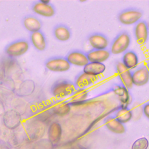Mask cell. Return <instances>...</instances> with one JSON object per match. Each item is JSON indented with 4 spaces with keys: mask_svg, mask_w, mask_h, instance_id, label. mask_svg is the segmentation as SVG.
<instances>
[{
    "mask_svg": "<svg viewBox=\"0 0 149 149\" xmlns=\"http://www.w3.org/2000/svg\"><path fill=\"white\" fill-rule=\"evenodd\" d=\"M76 89L74 84L72 81L61 79L56 81L52 85L51 92L54 97L58 99H62L66 97H70Z\"/></svg>",
    "mask_w": 149,
    "mask_h": 149,
    "instance_id": "6da1fadb",
    "label": "cell"
},
{
    "mask_svg": "<svg viewBox=\"0 0 149 149\" xmlns=\"http://www.w3.org/2000/svg\"><path fill=\"white\" fill-rule=\"evenodd\" d=\"M131 43V37L128 32L122 31L120 32L112 40L109 49L111 54H119L127 51Z\"/></svg>",
    "mask_w": 149,
    "mask_h": 149,
    "instance_id": "7a4b0ae2",
    "label": "cell"
},
{
    "mask_svg": "<svg viewBox=\"0 0 149 149\" xmlns=\"http://www.w3.org/2000/svg\"><path fill=\"white\" fill-rule=\"evenodd\" d=\"M25 29L31 33L39 31L41 28V23L39 20L33 16L26 17L23 20Z\"/></svg>",
    "mask_w": 149,
    "mask_h": 149,
    "instance_id": "d4e9b609",
    "label": "cell"
},
{
    "mask_svg": "<svg viewBox=\"0 0 149 149\" xmlns=\"http://www.w3.org/2000/svg\"><path fill=\"white\" fill-rule=\"evenodd\" d=\"M147 26H148V30H149V22H147Z\"/></svg>",
    "mask_w": 149,
    "mask_h": 149,
    "instance_id": "4dcf8cb0",
    "label": "cell"
},
{
    "mask_svg": "<svg viewBox=\"0 0 149 149\" xmlns=\"http://www.w3.org/2000/svg\"><path fill=\"white\" fill-rule=\"evenodd\" d=\"M104 123L106 128L113 133L122 134L126 132V127L125 125L119 122L113 116H107L104 119Z\"/></svg>",
    "mask_w": 149,
    "mask_h": 149,
    "instance_id": "9a60e30c",
    "label": "cell"
},
{
    "mask_svg": "<svg viewBox=\"0 0 149 149\" xmlns=\"http://www.w3.org/2000/svg\"><path fill=\"white\" fill-rule=\"evenodd\" d=\"M33 10L40 16L47 17H52L55 13V10L52 5L44 4L40 2L34 5Z\"/></svg>",
    "mask_w": 149,
    "mask_h": 149,
    "instance_id": "ffe728a7",
    "label": "cell"
},
{
    "mask_svg": "<svg viewBox=\"0 0 149 149\" xmlns=\"http://www.w3.org/2000/svg\"><path fill=\"white\" fill-rule=\"evenodd\" d=\"M121 62L126 68L131 70L136 69L139 63L137 54L132 50H127L123 54Z\"/></svg>",
    "mask_w": 149,
    "mask_h": 149,
    "instance_id": "ac0fdd59",
    "label": "cell"
},
{
    "mask_svg": "<svg viewBox=\"0 0 149 149\" xmlns=\"http://www.w3.org/2000/svg\"><path fill=\"white\" fill-rule=\"evenodd\" d=\"M31 42L36 49L44 51L47 47V42L44 35L41 31L32 33L30 36Z\"/></svg>",
    "mask_w": 149,
    "mask_h": 149,
    "instance_id": "7402d4cb",
    "label": "cell"
},
{
    "mask_svg": "<svg viewBox=\"0 0 149 149\" xmlns=\"http://www.w3.org/2000/svg\"><path fill=\"white\" fill-rule=\"evenodd\" d=\"M88 91L86 88H76L70 95L69 101L71 106L81 105L86 101L88 95Z\"/></svg>",
    "mask_w": 149,
    "mask_h": 149,
    "instance_id": "d6986e66",
    "label": "cell"
},
{
    "mask_svg": "<svg viewBox=\"0 0 149 149\" xmlns=\"http://www.w3.org/2000/svg\"><path fill=\"white\" fill-rule=\"evenodd\" d=\"M143 15V12L140 9L129 8L119 12L118 15V19L122 24L132 25L140 21Z\"/></svg>",
    "mask_w": 149,
    "mask_h": 149,
    "instance_id": "3957f363",
    "label": "cell"
},
{
    "mask_svg": "<svg viewBox=\"0 0 149 149\" xmlns=\"http://www.w3.org/2000/svg\"><path fill=\"white\" fill-rule=\"evenodd\" d=\"M40 2L44 4H49L50 3V1L48 0H40Z\"/></svg>",
    "mask_w": 149,
    "mask_h": 149,
    "instance_id": "f1b7e54d",
    "label": "cell"
},
{
    "mask_svg": "<svg viewBox=\"0 0 149 149\" xmlns=\"http://www.w3.org/2000/svg\"><path fill=\"white\" fill-rule=\"evenodd\" d=\"M142 111L144 116L149 120V102L145 103L143 105Z\"/></svg>",
    "mask_w": 149,
    "mask_h": 149,
    "instance_id": "4316f807",
    "label": "cell"
},
{
    "mask_svg": "<svg viewBox=\"0 0 149 149\" xmlns=\"http://www.w3.org/2000/svg\"><path fill=\"white\" fill-rule=\"evenodd\" d=\"M71 65L64 57H54L48 59L45 63L46 68L51 72H63L69 70Z\"/></svg>",
    "mask_w": 149,
    "mask_h": 149,
    "instance_id": "5b68a950",
    "label": "cell"
},
{
    "mask_svg": "<svg viewBox=\"0 0 149 149\" xmlns=\"http://www.w3.org/2000/svg\"><path fill=\"white\" fill-rule=\"evenodd\" d=\"M97 79V77L90 75L82 71L75 77L74 84L76 88H86L93 84Z\"/></svg>",
    "mask_w": 149,
    "mask_h": 149,
    "instance_id": "e0dca14e",
    "label": "cell"
},
{
    "mask_svg": "<svg viewBox=\"0 0 149 149\" xmlns=\"http://www.w3.org/2000/svg\"><path fill=\"white\" fill-rule=\"evenodd\" d=\"M133 84L142 86L149 81V71L146 65H141L132 72Z\"/></svg>",
    "mask_w": 149,
    "mask_h": 149,
    "instance_id": "52a82bcc",
    "label": "cell"
},
{
    "mask_svg": "<svg viewBox=\"0 0 149 149\" xmlns=\"http://www.w3.org/2000/svg\"><path fill=\"white\" fill-rule=\"evenodd\" d=\"M116 72L121 84L128 90L131 89L133 86L132 79V70L126 68L121 61H116L115 63Z\"/></svg>",
    "mask_w": 149,
    "mask_h": 149,
    "instance_id": "277c9868",
    "label": "cell"
},
{
    "mask_svg": "<svg viewBox=\"0 0 149 149\" xmlns=\"http://www.w3.org/2000/svg\"><path fill=\"white\" fill-rule=\"evenodd\" d=\"M54 35L60 41H66L70 39L72 33L70 29L63 24L56 26L54 30Z\"/></svg>",
    "mask_w": 149,
    "mask_h": 149,
    "instance_id": "603a6c76",
    "label": "cell"
},
{
    "mask_svg": "<svg viewBox=\"0 0 149 149\" xmlns=\"http://www.w3.org/2000/svg\"><path fill=\"white\" fill-rule=\"evenodd\" d=\"M112 90L120 102V108H128L132 101L129 90L120 84L114 85Z\"/></svg>",
    "mask_w": 149,
    "mask_h": 149,
    "instance_id": "8992f818",
    "label": "cell"
},
{
    "mask_svg": "<svg viewBox=\"0 0 149 149\" xmlns=\"http://www.w3.org/2000/svg\"><path fill=\"white\" fill-rule=\"evenodd\" d=\"M3 122L6 127L15 129L20 125L22 117L17 111L13 109L8 110L3 115Z\"/></svg>",
    "mask_w": 149,
    "mask_h": 149,
    "instance_id": "8fae6325",
    "label": "cell"
},
{
    "mask_svg": "<svg viewBox=\"0 0 149 149\" xmlns=\"http://www.w3.org/2000/svg\"><path fill=\"white\" fill-rule=\"evenodd\" d=\"M62 127L58 122H52L48 129L47 135L49 143L51 144H57L61 140L62 136Z\"/></svg>",
    "mask_w": 149,
    "mask_h": 149,
    "instance_id": "5bb4252c",
    "label": "cell"
},
{
    "mask_svg": "<svg viewBox=\"0 0 149 149\" xmlns=\"http://www.w3.org/2000/svg\"><path fill=\"white\" fill-rule=\"evenodd\" d=\"M149 141L146 137H143L136 140L132 145L131 149H148Z\"/></svg>",
    "mask_w": 149,
    "mask_h": 149,
    "instance_id": "484cf974",
    "label": "cell"
},
{
    "mask_svg": "<svg viewBox=\"0 0 149 149\" xmlns=\"http://www.w3.org/2000/svg\"><path fill=\"white\" fill-rule=\"evenodd\" d=\"M133 113L131 109L128 108H121L118 109L115 114L114 117L120 123L125 124L129 122L133 118Z\"/></svg>",
    "mask_w": 149,
    "mask_h": 149,
    "instance_id": "cb8c5ba5",
    "label": "cell"
},
{
    "mask_svg": "<svg viewBox=\"0 0 149 149\" xmlns=\"http://www.w3.org/2000/svg\"><path fill=\"white\" fill-rule=\"evenodd\" d=\"M88 41L95 49H107L109 45V40L108 37L100 33H93L88 37Z\"/></svg>",
    "mask_w": 149,
    "mask_h": 149,
    "instance_id": "7c38bea8",
    "label": "cell"
},
{
    "mask_svg": "<svg viewBox=\"0 0 149 149\" xmlns=\"http://www.w3.org/2000/svg\"><path fill=\"white\" fill-rule=\"evenodd\" d=\"M133 33L134 38L137 43L140 44H145L149 36V30L147 26V23L144 20H140L135 24Z\"/></svg>",
    "mask_w": 149,
    "mask_h": 149,
    "instance_id": "9c48e42d",
    "label": "cell"
},
{
    "mask_svg": "<svg viewBox=\"0 0 149 149\" xmlns=\"http://www.w3.org/2000/svg\"><path fill=\"white\" fill-rule=\"evenodd\" d=\"M146 66H147V68H148V71H149V61L147 62Z\"/></svg>",
    "mask_w": 149,
    "mask_h": 149,
    "instance_id": "f546056e",
    "label": "cell"
},
{
    "mask_svg": "<svg viewBox=\"0 0 149 149\" xmlns=\"http://www.w3.org/2000/svg\"><path fill=\"white\" fill-rule=\"evenodd\" d=\"M105 70L106 66L103 63L89 62L83 67V72L90 75L97 77L102 74Z\"/></svg>",
    "mask_w": 149,
    "mask_h": 149,
    "instance_id": "44dd1931",
    "label": "cell"
},
{
    "mask_svg": "<svg viewBox=\"0 0 149 149\" xmlns=\"http://www.w3.org/2000/svg\"><path fill=\"white\" fill-rule=\"evenodd\" d=\"M65 58L70 65L84 67L89 62L86 52L79 49L70 51Z\"/></svg>",
    "mask_w": 149,
    "mask_h": 149,
    "instance_id": "30bf717a",
    "label": "cell"
},
{
    "mask_svg": "<svg viewBox=\"0 0 149 149\" xmlns=\"http://www.w3.org/2000/svg\"><path fill=\"white\" fill-rule=\"evenodd\" d=\"M72 149H87V148L81 144H77L75 146H74Z\"/></svg>",
    "mask_w": 149,
    "mask_h": 149,
    "instance_id": "83f0119b",
    "label": "cell"
},
{
    "mask_svg": "<svg viewBox=\"0 0 149 149\" xmlns=\"http://www.w3.org/2000/svg\"><path fill=\"white\" fill-rule=\"evenodd\" d=\"M50 109L54 115L64 116L70 112L71 110V105L68 101L59 99L53 102Z\"/></svg>",
    "mask_w": 149,
    "mask_h": 149,
    "instance_id": "2e32d148",
    "label": "cell"
},
{
    "mask_svg": "<svg viewBox=\"0 0 149 149\" xmlns=\"http://www.w3.org/2000/svg\"><path fill=\"white\" fill-rule=\"evenodd\" d=\"M29 49V44L25 40H19L9 44L6 48V53L10 57H18L24 55Z\"/></svg>",
    "mask_w": 149,
    "mask_h": 149,
    "instance_id": "ba28073f",
    "label": "cell"
},
{
    "mask_svg": "<svg viewBox=\"0 0 149 149\" xmlns=\"http://www.w3.org/2000/svg\"><path fill=\"white\" fill-rule=\"evenodd\" d=\"M111 52L108 49H91L86 52L88 60L90 62L103 63L111 56Z\"/></svg>",
    "mask_w": 149,
    "mask_h": 149,
    "instance_id": "4fadbf2b",
    "label": "cell"
}]
</instances>
